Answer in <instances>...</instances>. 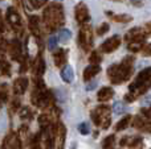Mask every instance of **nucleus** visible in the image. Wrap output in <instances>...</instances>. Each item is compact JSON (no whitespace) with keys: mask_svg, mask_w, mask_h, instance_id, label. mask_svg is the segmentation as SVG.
<instances>
[{"mask_svg":"<svg viewBox=\"0 0 151 149\" xmlns=\"http://www.w3.org/2000/svg\"><path fill=\"white\" fill-rule=\"evenodd\" d=\"M42 21L49 32H55L56 29L61 28L65 23L63 5L57 4V3L49 4L42 12Z\"/></svg>","mask_w":151,"mask_h":149,"instance_id":"f257e3e1","label":"nucleus"},{"mask_svg":"<svg viewBox=\"0 0 151 149\" xmlns=\"http://www.w3.org/2000/svg\"><path fill=\"white\" fill-rule=\"evenodd\" d=\"M151 87V66L142 70L135 78V81L129 86V94L125 96L127 102H133L137 96L145 94Z\"/></svg>","mask_w":151,"mask_h":149,"instance_id":"f03ea898","label":"nucleus"},{"mask_svg":"<svg viewBox=\"0 0 151 149\" xmlns=\"http://www.w3.org/2000/svg\"><path fill=\"white\" fill-rule=\"evenodd\" d=\"M133 65H134V58L133 57H126L118 65H111L107 70L109 78L113 83L119 84L126 82L133 74Z\"/></svg>","mask_w":151,"mask_h":149,"instance_id":"7ed1b4c3","label":"nucleus"},{"mask_svg":"<svg viewBox=\"0 0 151 149\" xmlns=\"http://www.w3.org/2000/svg\"><path fill=\"white\" fill-rule=\"evenodd\" d=\"M32 103L41 108L50 107L53 103V95L50 94V91H48V90L45 89L44 83L40 81L37 82L36 89L32 92Z\"/></svg>","mask_w":151,"mask_h":149,"instance_id":"20e7f679","label":"nucleus"},{"mask_svg":"<svg viewBox=\"0 0 151 149\" xmlns=\"http://www.w3.org/2000/svg\"><path fill=\"white\" fill-rule=\"evenodd\" d=\"M91 120L94 124L102 127L104 129H107L111 123V115H110V108L107 106H99L91 112Z\"/></svg>","mask_w":151,"mask_h":149,"instance_id":"39448f33","label":"nucleus"},{"mask_svg":"<svg viewBox=\"0 0 151 149\" xmlns=\"http://www.w3.org/2000/svg\"><path fill=\"white\" fill-rule=\"evenodd\" d=\"M78 42L83 50H90L93 46V28L88 24H83L78 32Z\"/></svg>","mask_w":151,"mask_h":149,"instance_id":"423d86ee","label":"nucleus"},{"mask_svg":"<svg viewBox=\"0 0 151 149\" xmlns=\"http://www.w3.org/2000/svg\"><path fill=\"white\" fill-rule=\"evenodd\" d=\"M7 21L9 24V26L16 32L17 34L23 33V21H21V16L20 13L17 12L15 7H8L7 8Z\"/></svg>","mask_w":151,"mask_h":149,"instance_id":"0eeeda50","label":"nucleus"},{"mask_svg":"<svg viewBox=\"0 0 151 149\" xmlns=\"http://www.w3.org/2000/svg\"><path fill=\"white\" fill-rule=\"evenodd\" d=\"M53 133H55V149H64L66 137V128L63 123H57L53 126Z\"/></svg>","mask_w":151,"mask_h":149,"instance_id":"6e6552de","label":"nucleus"},{"mask_svg":"<svg viewBox=\"0 0 151 149\" xmlns=\"http://www.w3.org/2000/svg\"><path fill=\"white\" fill-rule=\"evenodd\" d=\"M146 29L142 28H133L126 33L125 36V41L127 42H145L146 41V36H147Z\"/></svg>","mask_w":151,"mask_h":149,"instance_id":"1a4fd4ad","label":"nucleus"},{"mask_svg":"<svg viewBox=\"0 0 151 149\" xmlns=\"http://www.w3.org/2000/svg\"><path fill=\"white\" fill-rule=\"evenodd\" d=\"M74 16H76V20H77L78 24L83 25L86 24L89 20H90V13H89V9L86 7L85 3H78L74 8Z\"/></svg>","mask_w":151,"mask_h":149,"instance_id":"9d476101","label":"nucleus"},{"mask_svg":"<svg viewBox=\"0 0 151 149\" xmlns=\"http://www.w3.org/2000/svg\"><path fill=\"white\" fill-rule=\"evenodd\" d=\"M28 24H29V31H31L32 36L40 41V37H41V23H40V17L37 15H31L29 16Z\"/></svg>","mask_w":151,"mask_h":149,"instance_id":"9b49d317","label":"nucleus"},{"mask_svg":"<svg viewBox=\"0 0 151 149\" xmlns=\"http://www.w3.org/2000/svg\"><path fill=\"white\" fill-rule=\"evenodd\" d=\"M3 149H21V140L19 135H16L15 132H9L4 139Z\"/></svg>","mask_w":151,"mask_h":149,"instance_id":"f8f14e48","label":"nucleus"},{"mask_svg":"<svg viewBox=\"0 0 151 149\" xmlns=\"http://www.w3.org/2000/svg\"><path fill=\"white\" fill-rule=\"evenodd\" d=\"M121 45V37L119 36H113L110 38H107L104 44L101 45V50L104 53H113L114 50H117Z\"/></svg>","mask_w":151,"mask_h":149,"instance_id":"ddd939ff","label":"nucleus"},{"mask_svg":"<svg viewBox=\"0 0 151 149\" xmlns=\"http://www.w3.org/2000/svg\"><path fill=\"white\" fill-rule=\"evenodd\" d=\"M8 46H9V54L12 57V60L23 61V48H21V42L17 38L12 40Z\"/></svg>","mask_w":151,"mask_h":149,"instance_id":"4468645a","label":"nucleus"},{"mask_svg":"<svg viewBox=\"0 0 151 149\" xmlns=\"http://www.w3.org/2000/svg\"><path fill=\"white\" fill-rule=\"evenodd\" d=\"M28 79L21 77V78H17L15 82H13V92L16 95H23L24 92L28 89Z\"/></svg>","mask_w":151,"mask_h":149,"instance_id":"2eb2a0df","label":"nucleus"},{"mask_svg":"<svg viewBox=\"0 0 151 149\" xmlns=\"http://www.w3.org/2000/svg\"><path fill=\"white\" fill-rule=\"evenodd\" d=\"M33 73L35 75H36V78H40V77H42V74H44V70H45V62L44 60H42L41 55H37V58L33 62Z\"/></svg>","mask_w":151,"mask_h":149,"instance_id":"dca6fc26","label":"nucleus"},{"mask_svg":"<svg viewBox=\"0 0 151 149\" xmlns=\"http://www.w3.org/2000/svg\"><path fill=\"white\" fill-rule=\"evenodd\" d=\"M101 71V67H99V65H93L91 63L90 66H88V67L83 70V81H90L91 78H94V77L97 75V74Z\"/></svg>","mask_w":151,"mask_h":149,"instance_id":"f3484780","label":"nucleus"},{"mask_svg":"<svg viewBox=\"0 0 151 149\" xmlns=\"http://www.w3.org/2000/svg\"><path fill=\"white\" fill-rule=\"evenodd\" d=\"M53 60H55V63L57 67H63L66 63V50L57 49L53 54Z\"/></svg>","mask_w":151,"mask_h":149,"instance_id":"a211bd4d","label":"nucleus"},{"mask_svg":"<svg viewBox=\"0 0 151 149\" xmlns=\"http://www.w3.org/2000/svg\"><path fill=\"white\" fill-rule=\"evenodd\" d=\"M113 95H114V91H113L111 87H104V89H101L98 91L97 98H98L99 102H107V100H110L113 98Z\"/></svg>","mask_w":151,"mask_h":149,"instance_id":"6ab92c4d","label":"nucleus"},{"mask_svg":"<svg viewBox=\"0 0 151 149\" xmlns=\"http://www.w3.org/2000/svg\"><path fill=\"white\" fill-rule=\"evenodd\" d=\"M61 78H63V81L66 82V83H70V82L73 81L74 71H73V69H72L69 65L64 66V69L61 70Z\"/></svg>","mask_w":151,"mask_h":149,"instance_id":"aec40b11","label":"nucleus"},{"mask_svg":"<svg viewBox=\"0 0 151 149\" xmlns=\"http://www.w3.org/2000/svg\"><path fill=\"white\" fill-rule=\"evenodd\" d=\"M130 120H131V116L130 115H127V116H125L123 119H121V120L117 123V126H115V131L119 132V131L126 129L129 127V124H130Z\"/></svg>","mask_w":151,"mask_h":149,"instance_id":"412c9836","label":"nucleus"},{"mask_svg":"<svg viewBox=\"0 0 151 149\" xmlns=\"http://www.w3.org/2000/svg\"><path fill=\"white\" fill-rule=\"evenodd\" d=\"M109 16L111 17V20L117 21V23H123V24L130 23V21L133 20V17H131L130 15H125V13H122V15H115V16H113L111 13H110Z\"/></svg>","mask_w":151,"mask_h":149,"instance_id":"4be33fe9","label":"nucleus"},{"mask_svg":"<svg viewBox=\"0 0 151 149\" xmlns=\"http://www.w3.org/2000/svg\"><path fill=\"white\" fill-rule=\"evenodd\" d=\"M138 143H141V139H137V137H123L122 140H121V145L122 147H134V145H137Z\"/></svg>","mask_w":151,"mask_h":149,"instance_id":"5701e85b","label":"nucleus"},{"mask_svg":"<svg viewBox=\"0 0 151 149\" xmlns=\"http://www.w3.org/2000/svg\"><path fill=\"white\" fill-rule=\"evenodd\" d=\"M70 36H72L70 32L65 28H63L58 32V40H60V42H68L69 40H70Z\"/></svg>","mask_w":151,"mask_h":149,"instance_id":"b1692460","label":"nucleus"},{"mask_svg":"<svg viewBox=\"0 0 151 149\" xmlns=\"http://www.w3.org/2000/svg\"><path fill=\"white\" fill-rule=\"evenodd\" d=\"M145 46V42H129L127 44V49L130 52H139L142 50Z\"/></svg>","mask_w":151,"mask_h":149,"instance_id":"393cba45","label":"nucleus"},{"mask_svg":"<svg viewBox=\"0 0 151 149\" xmlns=\"http://www.w3.org/2000/svg\"><path fill=\"white\" fill-rule=\"evenodd\" d=\"M133 126L138 129H145V127H146V119H143L142 116H137V118L134 119Z\"/></svg>","mask_w":151,"mask_h":149,"instance_id":"a878e982","label":"nucleus"},{"mask_svg":"<svg viewBox=\"0 0 151 149\" xmlns=\"http://www.w3.org/2000/svg\"><path fill=\"white\" fill-rule=\"evenodd\" d=\"M115 141V136L114 135H110L106 139L104 140V149H113V145H114Z\"/></svg>","mask_w":151,"mask_h":149,"instance_id":"bb28decb","label":"nucleus"},{"mask_svg":"<svg viewBox=\"0 0 151 149\" xmlns=\"http://www.w3.org/2000/svg\"><path fill=\"white\" fill-rule=\"evenodd\" d=\"M20 118L23 120H29L32 119V111L29 110V107H24L23 110L20 111Z\"/></svg>","mask_w":151,"mask_h":149,"instance_id":"cd10ccee","label":"nucleus"},{"mask_svg":"<svg viewBox=\"0 0 151 149\" xmlns=\"http://www.w3.org/2000/svg\"><path fill=\"white\" fill-rule=\"evenodd\" d=\"M58 42H60V40H58V36H50L49 40H48V48H49L50 50L56 49V46H57Z\"/></svg>","mask_w":151,"mask_h":149,"instance_id":"c85d7f7f","label":"nucleus"},{"mask_svg":"<svg viewBox=\"0 0 151 149\" xmlns=\"http://www.w3.org/2000/svg\"><path fill=\"white\" fill-rule=\"evenodd\" d=\"M1 74L3 75H11V66L4 58L1 60Z\"/></svg>","mask_w":151,"mask_h":149,"instance_id":"c756f323","label":"nucleus"},{"mask_svg":"<svg viewBox=\"0 0 151 149\" xmlns=\"http://www.w3.org/2000/svg\"><path fill=\"white\" fill-rule=\"evenodd\" d=\"M113 110H114L115 115H121V114H123V111H125V106H123L122 102H115L114 106H113Z\"/></svg>","mask_w":151,"mask_h":149,"instance_id":"7c9ffc66","label":"nucleus"},{"mask_svg":"<svg viewBox=\"0 0 151 149\" xmlns=\"http://www.w3.org/2000/svg\"><path fill=\"white\" fill-rule=\"evenodd\" d=\"M107 32H109V24H106V23L101 24V25L98 26V29H97V34H98V36H104Z\"/></svg>","mask_w":151,"mask_h":149,"instance_id":"2f4dec72","label":"nucleus"},{"mask_svg":"<svg viewBox=\"0 0 151 149\" xmlns=\"http://www.w3.org/2000/svg\"><path fill=\"white\" fill-rule=\"evenodd\" d=\"M8 100V86L5 83L1 84V102L7 103Z\"/></svg>","mask_w":151,"mask_h":149,"instance_id":"473e14b6","label":"nucleus"},{"mask_svg":"<svg viewBox=\"0 0 151 149\" xmlns=\"http://www.w3.org/2000/svg\"><path fill=\"white\" fill-rule=\"evenodd\" d=\"M78 131H80L81 135H88L90 132V128H89V124L88 123H81L78 126Z\"/></svg>","mask_w":151,"mask_h":149,"instance_id":"72a5a7b5","label":"nucleus"},{"mask_svg":"<svg viewBox=\"0 0 151 149\" xmlns=\"http://www.w3.org/2000/svg\"><path fill=\"white\" fill-rule=\"evenodd\" d=\"M89 60H90V62L93 63V65H98V63L101 62V57H99V54L97 52L91 53V55H90V58H89Z\"/></svg>","mask_w":151,"mask_h":149,"instance_id":"f704fd0d","label":"nucleus"},{"mask_svg":"<svg viewBox=\"0 0 151 149\" xmlns=\"http://www.w3.org/2000/svg\"><path fill=\"white\" fill-rule=\"evenodd\" d=\"M32 3V7L36 8V9H39V8H41L42 5H45L48 3V0H31Z\"/></svg>","mask_w":151,"mask_h":149,"instance_id":"c9c22d12","label":"nucleus"},{"mask_svg":"<svg viewBox=\"0 0 151 149\" xmlns=\"http://www.w3.org/2000/svg\"><path fill=\"white\" fill-rule=\"evenodd\" d=\"M19 108H20V99H19V98H15V99L12 100V103H11V111H12V112H16Z\"/></svg>","mask_w":151,"mask_h":149,"instance_id":"e433bc0d","label":"nucleus"},{"mask_svg":"<svg viewBox=\"0 0 151 149\" xmlns=\"http://www.w3.org/2000/svg\"><path fill=\"white\" fill-rule=\"evenodd\" d=\"M145 55H151V44L147 45L146 48H145V52H143Z\"/></svg>","mask_w":151,"mask_h":149,"instance_id":"4c0bfd02","label":"nucleus"},{"mask_svg":"<svg viewBox=\"0 0 151 149\" xmlns=\"http://www.w3.org/2000/svg\"><path fill=\"white\" fill-rule=\"evenodd\" d=\"M145 29H146V32H147V33L151 34V21H150V23H147V24H146V26H145Z\"/></svg>","mask_w":151,"mask_h":149,"instance_id":"58836bf2","label":"nucleus"},{"mask_svg":"<svg viewBox=\"0 0 151 149\" xmlns=\"http://www.w3.org/2000/svg\"><path fill=\"white\" fill-rule=\"evenodd\" d=\"M31 149H41V148H40V145H39V144H36V145H33V147H32Z\"/></svg>","mask_w":151,"mask_h":149,"instance_id":"ea45409f","label":"nucleus"},{"mask_svg":"<svg viewBox=\"0 0 151 149\" xmlns=\"http://www.w3.org/2000/svg\"><path fill=\"white\" fill-rule=\"evenodd\" d=\"M113 1H121V0H113Z\"/></svg>","mask_w":151,"mask_h":149,"instance_id":"a19ab883","label":"nucleus"}]
</instances>
